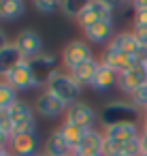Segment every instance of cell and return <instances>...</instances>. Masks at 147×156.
Segmentation results:
<instances>
[{"label":"cell","mask_w":147,"mask_h":156,"mask_svg":"<svg viewBox=\"0 0 147 156\" xmlns=\"http://www.w3.org/2000/svg\"><path fill=\"white\" fill-rule=\"evenodd\" d=\"M145 115H147V111H145Z\"/></svg>","instance_id":"40"},{"label":"cell","mask_w":147,"mask_h":156,"mask_svg":"<svg viewBox=\"0 0 147 156\" xmlns=\"http://www.w3.org/2000/svg\"><path fill=\"white\" fill-rule=\"evenodd\" d=\"M113 86H117V73L115 71H111L109 66H104L102 62H100V69H98V73H96V77H94V81H92V90H96V92H107V90H111Z\"/></svg>","instance_id":"21"},{"label":"cell","mask_w":147,"mask_h":156,"mask_svg":"<svg viewBox=\"0 0 147 156\" xmlns=\"http://www.w3.org/2000/svg\"><path fill=\"white\" fill-rule=\"evenodd\" d=\"M7 115L13 124V135H19V133H36V122H34V113H32V107L24 101H15L9 109H7Z\"/></svg>","instance_id":"4"},{"label":"cell","mask_w":147,"mask_h":156,"mask_svg":"<svg viewBox=\"0 0 147 156\" xmlns=\"http://www.w3.org/2000/svg\"><path fill=\"white\" fill-rule=\"evenodd\" d=\"M0 113H2V111H0Z\"/></svg>","instance_id":"41"},{"label":"cell","mask_w":147,"mask_h":156,"mask_svg":"<svg viewBox=\"0 0 147 156\" xmlns=\"http://www.w3.org/2000/svg\"><path fill=\"white\" fill-rule=\"evenodd\" d=\"M28 64H30V71H32V75H34V79H36L39 86H41V83H47L49 75H51L53 71H58V69H56L58 58H56L53 54H47V51H43V54H39L36 58L28 60Z\"/></svg>","instance_id":"8"},{"label":"cell","mask_w":147,"mask_h":156,"mask_svg":"<svg viewBox=\"0 0 147 156\" xmlns=\"http://www.w3.org/2000/svg\"><path fill=\"white\" fill-rule=\"evenodd\" d=\"M134 26H147V11H138L134 15Z\"/></svg>","instance_id":"30"},{"label":"cell","mask_w":147,"mask_h":156,"mask_svg":"<svg viewBox=\"0 0 147 156\" xmlns=\"http://www.w3.org/2000/svg\"><path fill=\"white\" fill-rule=\"evenodd\" d=\"M117 154H121V143L115 141V139L104 137V143H102V156H117Z\"/></svg>","instance_id":"27"},{"label":"cell","mask_w":147,"mask_h":156,"mask_svg":"<svg viewBox=\"0 0 147 156\" xmlns=\"http://www.w3.org/2000/svg\"><path fill=\"white\" fill-rule=\"evenodd\" d=\"M64 122H68V124H73V126H79V128H83V130H90V128H94V122H96V113H94V109L87 105V103H73L68 109H66V113H64Z\"/></svg>","instance_id":"7"},{"label":"cell","mask_w":147,"mask_h":156,"mask_svg":"<svg viewBox=\"0 0 147 156\" xmlns=\"http://www.w3.org/2000/svg\"><path fill=\"white\" fill-rule=\"evenodd\" d=\"M141 147L143 154H147V130H141Z\"/></svg>","instance_id":"33"},{"label":"cell","mask_w":147,"mask_h":156,"mask_svg":"<svg viewBox=\"0 0 147 156\" xmlns=\"http://www.w3.org/2000/svg\"><path fill=\"white\" fill-rule=\"evenodd\" d=\"M141 130H138V124L136 122H128V124H117V126H107L104 128V137L109 139H115L119 143L132 139V137H138Z\"/></svg>","instance_id":"19"},{"label":"cell","mask_w":147,"mask_h":156,"mask_svg":"<svg viewBox=\"0 0 147 156\" xmlns=\"http://www.w3.org/2000/svg\"><path fill=\"white\" fill-rule=\"evenodd\" d=\"M141 156H147V154H141Z\"/></svg>","instance_id":"38"},{"label":"cell","mask_w":147,"mask_h":156,"mask_svg":"<svg viewBox=\"0 0 147 156\" xmlns=\"http://www.w3.org/2000/svg\"><path fill=\"white\" fill-rule=\"evenodd\" d=\"M5 152H9V147H0V156H2Z\"/></svg>","instance_id":"35"},{"label":"cell","mask_w":147,"mask_h":156,"mask_svg":"<svg viewBox=\"0 0 147 156\" xmlns=\"http://www.w3.org/2000/svg\"><path fill=\"white\" fill-rule=\"evenodd\" d=\"M34 7H36V11L43 13V15H51L58 7L62 9V5L58 2V0H34Z\"/></svg>","instance_id":"26"},{"label":"cell","mask_w":147,"mask_h":156,"mask_svg":"<svg viewBox=\"0 0 147 156\" xmlns=\"http://www.w3.org/2000/svg\"><path fill=\"white\" fill-rule=\"evenodd\" d=\"M115 9H117L115 2H107V0H90V2L83 5L81 13L77 15V24L85 30V28H90L96 22L111 20L113 13H115Z\"/></svg>","instance_id":"3"},{"label":"cell","mask_w":147,"mask_h":156,"mask_svg":"<svg viewBox=\"0 0 147 156\" xmlns=\"http://www.w3.org/2000/svg\"><path fill=\"white\" fill-rule=\"evenodd\" d=\"M132 7H134L136 13L138 11H147V0H136V2H132Z\"/></svg>","instance_id":"31"},{"label":"cell","mask_w":147,"mask_h":156,"mask_svg":"<svg viewBox=\"0 0 147 156\" xmlns=\"http://www.w3.org/2000/svg\"><path fill=\"white\" fill-rule=\"evenodd\" d=\"M34 107H36V111H39L41 115H45V118H58V115L66 113V109H68V105H64L60 98H56V96H53L51 92H47V90L36 96Z\"/></svg>","instance_id":"12"},{"label":"cell","mask_w":147,"mask_h":156,"mask_svg":"<svg viewBox=\"0 0 147 156\" xmlns=\"http://www.w3.org/2000/svg\"><path fill=\"white\" fill-rule=\"evenodd\" d=\"M9 150L13 156H36L39 154V139L36 133H19L11 137Z\"/></svg>","instance_id":"11"},{"label":"cell","mask_w":147,"mask_h":156,"mask_svg":"<svg viewBox=\"0 0 147 156\" xmlns=\"http://www.w3.org/2000/svg\"><path fill=\"white\" fill-rule=\"evenodd\" d=\"M36 156H47V154H45V152H43V154H36Z\"/></svg>","instance_id":"36"},{"label":"cell","mask_w":147,"mask_h":156,"mask_svg":"<svg viewBox=\"0 0 147 156\" xmlns=\"http://www.w3.org/2000/svg\"><path fill=\"white\" fill-rule=\"evenodd\" d=\"M85 32V39L90 43H107V41H113V20H102V22H96L92 24L90 28L83 30Z\"/></svg>","instance_id":"16"},{"label":"cell","mask_w":147,"mask_h":156,"mask_svg":"<svg viewBox=\"0 0 147 156\" xmlns=\"http://www.w3.org/2000/svg\"><path fill=\"white\" fill-rule=\"evenodd\" d=\"M26 5L22 0H0V20L5 22H15L24 15Z\"/></svg>","instance_id":"22"},{"label":"cell","mask_w":147,"mask_h":156,"mask_svg":"<svg viewBox=\"0 0 147 156\" xmlns=\"http://www.w3.org/2000/svg\"><path fill=\"white\" fill-rule=\"evenodd\" d=\"M100 120L107 126H117V124H128V122H136L138 120V109L132 103H121V101H113L109 105L102 107L100 111Z\"/></svg>","instance_id":"2"},{"label":"cell","mask_w":147,"mask_h":156,"mask_svg":"<svg viewBox=\"0 0 147 156\" xmlns=\"http://www.w3.org/2000/svg\"><path fill=\"white\" fill-rule=\"evenodd\" d=\"M45 86H47V92H51L56 98H60L68 107L73 103H77V96H79V90H81V86L73 79V75L70 73H62L60 69L49 75Z\"/></svg>","instance_id":"1"},{"label":"cell","mask_w":147,"mask_h":156,"mask_svg":"<svg viewBox=\"0 0 147 156\" xmlns=\"http://www.w3.org/2000/svg\"><path fill=\"white\" fill-rule=\"evenodd\" d=\"M109 47H113V49H117V51H121V54L134 56L143 45L138 43V39H136V37L132 34V30H130V32H119V34H115Z\"/></svg>","instance_id":"18"},{"label":"cell","mask_w":147,"mask_h":156,"mask_svg":"<svg viewBox=\"0 0 147 156\" xmlns=\"http://www.w3.org/2000/svg\"><path fill=\"white\" fill-rule=\"evenodd\" d=\"M5 81L15 90V92H22V90H32V88H36L39 83H36V79H34V75H32V71H30V64H28V60H24L17 69H13L7 77H5Z\"/></svg>","instance_id":"9"},{"label":"cell","mask_w":147,"mask_h":156,"mask_svg":"<svg viewBox=\"0 0 147 156\" xmlns=\"http://www.w3.org/2000/svg\"><path fill=\"white\" fill-rule=\"evenodd\" d=\"M45 154H47V156H70V154H73V150L68 147V143H66V139L62 137L60 128L53 130V133L47 137V141H45Z\"/></svg>","instance_id":"20"},{"label":"cell","mask_w":147,"mask_h":156,"mask_svg":"<svg viewBox=\"0 0 147 156\" xmlns=\"http://www.w3.org/2000/svg\"><path fill=\"white\" fill-rule=\"evenodd\" d=\"M70 156H73V154H70Z\"/></svg>","instance_id":"43"},{"label":"cell","mask_w":147,"mask_h":156,"mask_svg":"<svg viewBox=\"0 0 147 156\" xmlns=\"http://www.w3.org/2000/svg\"><path fill=\"white\" fill-rule=\"evenodd\" d=\"M130 103L136 107V109H145L147 111V86L138 88L136 92L130 94Z\"/></svg>","instance_id":"25"},{"label":"cell","mask_w":147,"mask_h":156,"mask_svg":"<svg viewBox=\"0 0 147 156\" xmlns=\"http://www.w3.org/2000/svg\"><path fill=\"white\" fill-rule=\"evenodd\" d=\"M100 62H102L104 66H109L111 71H115L117 75L136 66L132 56L121 54V51H117V49H113V47H107V49H104V54H102V60H100Z\"/></svg>","instance_id":"13"},{"label":"cell","mask_w":147,"mask_h":156,"mask_svg":"<svg viewBox=\"0 0 147 156\" xmlns=\"http://www.w3.org/2000/svg\"><path fill=\"white\" fill-rule=\"evenodd\" d=\"M90 58H94L90 43L79 41V39L68 41V43L64 45V49H62V66H64L68 73H70V71H75L79 64L87 62Z\"/></svg>","instance_id":"5"},{"label":"cell","mask_w":147,"mask_h":156,"mask_svg":"<svg viewBox=\"0 0 147 156\" xmlns=\"http://www.w3.org/2000/svg\"><path fill=\"white\" fill-rule=\"evenodd\" d=\"M145 47H147V45H145Z\"/></svg>","instance_id":"42"},{"label":"cell","mask_w":147,"mask_h":156,"mask_svg":"<svg viewBox=\"0 0 147 156\" xmlns=\"http://www.w3.org/2000/svg\"><path fill=\"white\" fill-rule=\"evenodd\" d=\"M117 156H126V154H117Z\"/></svg>","instance_id":"37"},{"label":"cell","mask_w":147,"mask_h":156,"mask_svg":"<svg viewBox=\"0 0 147 156\" xmlns=\"http://www.w3.org/2000/svg\"><path fill=\"white\" fill-rule=\"evenodd\" d=\"M145 71H147V64H145Z\"/></svg>","instance_id":"39"},{"label":"cell","mask_w":147,"mask_h":156,"mask_svg":"<svg viewBox=\"0 0 147 156\" xmlns=\"http://www.w3.org/2000/svg\"><path fill=\"white\" fill-rule=\"evenodd\" d=\"M117 86H119V90L126 92L128 96H130L132 92H136L138 88L147 86V71H145V66H134V69H130V71L119 73V75H117Z\"/></svg>","instance_id":"10"},{"label":"cell","mask_w":147,"mask_h":156,"mask_svg":"<svg viewBox=\"0 0 147 156\" xmlns=\"http://www.w3.org/2000/svg\"><path fill=\"white\" fill-rule=\"evenodd\" d=\"M7 45H9V39H7V34L2 30H0V49H5Z\"/></svg>","instance_id":"34"},{"label":"cell","mask_w":147,"mask_h":156,"mask_svg":"<svg viewBox=\"0 0 147 156\" xmlns=\"http://www.w3.org/2000/svg\"><path fill=\"white\" fill-rule=\"evenodd\" d=\"M81 9H83V5H79L77 0H66V2H62V11H64L68 17H75V20H77V15L81 13Z\"/></svg>","instance_id":"28"},{"label":"cell","mask_w":147,"mask_h":156,"mask_svg":"<svg viewBox=\"0 0 147 156\" xmlns=\"http://www.w3.org/2000/svg\"><path fill=\"white\" fill-rule=\"evenodd\" d=\"M132 34L138 39L141 45H147V26H132Z\"/></svg>","instance_id":"29"},{"label":"cell","mask_w":147,"mask_h":156,"mask_svg":"<svg viewBox=\"0 0 147 156\" xmlns=\"http://www.w3.org/2000/svg\"><path fill=\"white\" fill-rule=\"evenodd\" d=\"M15 101H17V92L5 79H0V111H7Z\"/></svg>","instance_id":"24"},{"label":"cell","mask_w":147,"mask_h":156,"mask_svg":"<svg viewBox=\"0 0 147 156\" xmlns=\"http://www.w3.org/2000/svg\"><path fill=\"white\" fill-rule=\"evenodd\" d=\"M9 143H11V137L0 130V147H9Z\"/></svg>","instance_id":"32"},{"label":"cell","mask_w":147,"mask_h":156,"mask_svg":"<svg viewBox=\"0 0 147 156\" xmlns=\"http://www.w3.org/2000/svg\"><path fill=\"white\" fill-rule=\"evenodd\" d=\"M60 133H62V137L66 139V143H68V147H70L73 152L79 150V145H81V141H83V137H85V130H83V128L73 126V124H68V122H62V124H60Z\"/></svg>","instance_id":"23"},{"label":"cell","mask_w":147,"mask_h":156,"mask_svg":"<svg viewBox=\"0 0 147 156\" xmlns=\"http://www.w3.org/2000/svg\"><path fill=\"white\" fill-rule=\"evenodd\" d=\"M98 69H100V60L90 58L87 62H83V64H79L75 71H70V75H73V79H75L79 86H92V81H94Z\"/></svg>","instance_id":"17"},{"label":"cell","mask_w":147,"mask_h":156,"mask_svg":"<svg viewBox=\"0 0 147 156\" xmlns=\"http://www.w3.org/2000/svg\"><path fill=\"white\" fill-rule=\"evenodd\" d=\"M13 45L19 49V54L24 56V60H32V58H36L39 54H43V51H41V49H43V39H41V34H39L36 30H32V28L22 30V32L15 37Z\"/></svg>","instance_id":"6"},{"label":"cell","mask_w":147,"mask_h":156,"mask_svg":"<svg viewBox=\"0 0 147 156\" xmlns=\"http://www.w3.org/2000/svg\"><path fill=\"white\" fill-rule=\"evenodd\" d=\"M24 62V56L19 54V49L9 43L5 49H0V79H5L13 69H17Z\"/></svg>","instance_id":"15"},{"label":"cell","mask_w":147,"mask_h":156,"mask_svg":"<svg viewBox=\"0 0 147 156\" xmlns=\"http://www.w3.org/2000/svg\"><path fill=\"white\" fill-rule=\"evenodd\" d=\"M102 143H104V133H98L96 128L85 130V137L79 145L77 152L73 154H83V156H102Z\"/></svg>","instance_id":"14"}]
</instances>
